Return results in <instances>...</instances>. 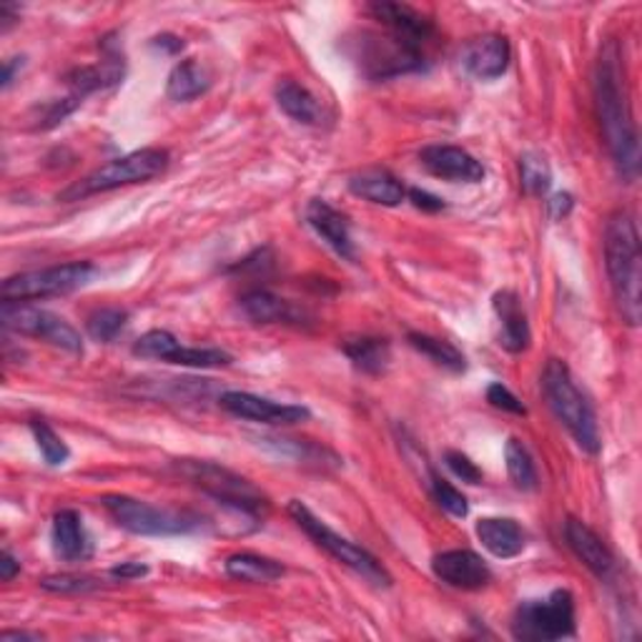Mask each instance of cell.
<instances>
[{"label": "cell", "mask_w": 642, "mask_h": 642, "mask_svg": "<svg viewBox=\"0 0 642 642\" xmlns=\"http://www.w3.org/2000/svg\"><path fill=\"white\" fill-rule=\"evenodd\" d=\"M95 277L91 261H68L58 267H46L35 271H21L3 281L0 294L3 302H31V299L64 296L86 286Z\"/></svg>", "instance_id": "cell-10"}, {"label": "cell", "mask_w": 642, "mask_h": 642, "mask_svg": "<svg viewBox=\"0 0 642 642\" xmlns=\"http://www.w3.org/2000/svg\"><path fill=\"white\" fill-rule=\"evenodd\" d=\"M444 464L452 470V474L457 480L468 482V485H480L482 480H485V474L474 464L468 454L457 452V450H447L444 452Z\"/></svg>", "instance_id": "cell-37"}, {"label": "cell", "mask_w": 642, "mask_h": 642, "mask_svg": "<svg viewBox=\"0 0 642 642\" xmlns=\"http://www.w3.org/2000/svg\"><path fill=\"white\" fill-rule=\"evenodd\" d=\"M477 538L489 555L513 560L527 548V532L513 517H482L477 522Z\"/></svg>", "instance_id": "cell-21"}, {"label": "cell", "mask_w": 642, "mask_h": 642, "mask_svg": "<svg viewBox=\"0 0 642 642\" xmlns=\"http://www.w3.org/2000/svg\"><path fill=\"white\" fill-rule=\"evenodd\" d=\"M31 432L35 444H38V450L43 454V460H46L48 468H64L70 457L68 444L60 439V435L53 429L48 421L43 419H31Z\"/></svg>", "instance_id": "cell-30"}, {"label": "cell", "mask_w": 642, "mask_h": 642, "mask_svg": "<svg viewBox=\"0 0 642 642\" xmlns=\"http://www.w3.org/2000/svg\"><path fill=\"white\" fill-rule=\"evenodd\" d=\"M228 577L249 585H271L284 577V565L271 557L254 555V552H234L224 562Z\"/></svg>", "instance_id": "cell-23"}, {"label": "cell", "mask_w": 642, "mask_h": 642, "mask_svg": "<svg viewBox=\"0 0 642 642\" xmlns=\"http://www.w3.org/2000/svg\"><path fill=\"white\" fill-rule=\"evenodd\" d=\"M435 575L454 590H482L492 583V570L477 552L447 550L432 560Z\"/></svg>", "instance_id": "cell-14"}, {"label": "cell", "mask_w": 642, "mask_h": 642, "mask_svg": "<svg viewBox=\"0 0 642 642\" xmlns=\"http://www.w3.org/2000/svg\"><path fill=\"white\" fill-rule=\"evenodd\" d=\"M341 351H345V354L349 357V362L364 374H382L384 369L390 367V359H392L390 341L380 337L347 339Z\"/></svg>", "instance_id": "cell-27"}, {"label": "cell", "mask_w": 642, "mask_h": 642, "mask_svg": "<svg viewBox=\"0 0 642 642\" xmlns=\"http://www.w3.org/2000/svg\"><path fill=\"white\" fill-rule=\"evenodd\" d=\"M407 339H409V345L419 351V354H425L429 362H435L437 367L447 369V372L460 374V372H464V369H468V359H464L462 351L457 349L454 345H450V341L429 337V334H419V331H412Z\"/></svg>", "instance_id": "cell-28"}, {"label": "cell", "mask_w": 642, "mask_h": 642, "mask_svg": "<svg viewBox=\"0 0 642 642\" xmlns=\"http://www.w3.org/2000/svg\"><path fill=\"white\" fill-rule=\"evenodd\" d=\"M166 169H169V151H164V148H140V151L113 158V161L103 164L101 169L91 171L86 179L60 193V201H81L93 196V193L146 183L161 176Z\"/></svg>", "instance_id": "cell-6"}, {"label": "cell", "mask_w": 642, "mask_h": 642, "mask_svg": "<svg viewBox=\"0 0 642 642\" xmlns=\"http://www.w3.org/2000/svg\"><path fill=\"white\" fill-rule=\"evenodd\" d=\"M573 209H575V199H573V193H567V191H560L548 201V211L555 222L567 218L570 214H573Z\"/></svg>", "instance_id": "cell-39"}, {"label": "cell", "mask_w": 642, "mask_h": 642, "mask_svg": "<svg viewBox=\"0 0 642 642\" xmlns=\"http://www.w3.org/2000/svg\"><path fill=\"white\" fill-rule=\"evenodd\" d=\"M18 66H21V58H8L5 64H3V88H5V91L13 83V76H15V68Z\"/></svg>", "instance_id": "cell-46"}, {"label": "cell", "mask_w": 642, "mask_h": 642, "mask_svg": "<svg viewBox=\"0 0 642 642\" xmlns=\"http://www.w3.org/2000/svg\"><path fill=\"white\" fill-rule=\"evenodd\" d=\"M289 515H292L299 530H302L316 548L327 552V555L341 562L345 567L354 570L357 575H362L367 583H372L374 587H384V590L392 587V575L386 573V567L372 555V552L364 550L362 544L341 538L339 532H334L327 522L319 520V517L302 503V499H292V503H289Z\"/></svg>", "instance_id": "cell-5"}, {"label": "cell", "mask_w": 642, "mask_h": 642, "mask_svg": "<svg viewBox=\"0 0 642 642\" xmlns=\"http://www.w3.org/2000/svg\"><path fill=\"white\" fill-rule=\"evenodd\" d=\"M542 394L548 399L552 415L557 417L562 427L573 435L575 444L587 454H597L602 450L600 425L590 399L579 392L573 380V372L560 359H550L542 372Z\"/></svg>", "instance_id": "cell-3"}, {"label": "cell", "mask_w": 642, "mask_h": 642, "mask_svg": "<svg viewBox=\"0 0 642 642\" xmlns=\"http://www.w3.org/2000/svg\"><path fill=\"white\" fill-rule=\"evenodd\" d=\"M593 93L597 121H600L612 161L622 179L632 181L640 171V138L618 41H608L600 50L593 76Z\"/></svg>", "instance_id": "cell-1"}, {"label": "cell", "mask_w": 642, "mask_h": 642, "mask_svg": "<svg viewBox=\"0 0 642 642\" xmlns=\"http://www.w3.org/2000/svg\"><path fill=\"white\" fill-rule=\"evenodd\" d=\"M492 306H495V314L499 319V347L507 349L509 354H522L532 341L522 299L513 289H503V292L492 296Z\"/></svg>", "instance_id": "cell-19"}, {"label": "cell", "mask_w": 642, "mask_h": 642, "mask_svg": "<svg viewBox=\"0 0 642 642\" xmlns=\"http://www.w3.org/2000/svg\"><path fill=\"white\" fill-rule=\"evenodd\" d=\"M50 544H53V555L64 562H86L93 557V540L88 534L83 517L76 513V509H58L53 515V525H50Z\"/></svg>", "instance_id": "cell-17"}, {"label": "cell", "mask_w": 642, "mask_h": 642, "mask_svg": "<svg viewBox=\"0 0 642 642\" xmlns=\"http://www.w3.org/2000/svg\"><path fill=\"white\" fill-rule=\"evenodd\" d=\"M520 179L530 196H542L552 187V171L540 154H525L520 158Z\"/></svg>", "instance_id": "cell-34"}, {"label": "cell", "mask_w": 642, "mask_h": 642, "mask_svg": "<svg viewBox=\"0 0 642 642\" xmlns=\"http://www.w3.org/2000/svg\"><path fill=\"white\" fill-rule=\"evenodd\" d=\"M605 269H608L612 296L630 327L642 316V251L635 216L615 211L605 226Z\"/></svg>", "instance_id": "cell-2"}, {"label": "cell", "mask_w": 642, "mask_h": 642, "mask_svg": "<svg viewBox=\"0 0 642 642\" xmlns=\"http://www.w3.org/2000/svg\"><path fill=\"white\" fill-rule=\"evenodd\" d=\"M21 21V11L13 3H0V31H8L13 23Z\"/></svg>", "instance_id": "cell-44"}, {"label": "cell", "mask_w": 642, "mask_h": 642, "mask_svg": "<svg viewBox=\"0 0 642 642\" xmlns=\"http://www.w3.org/2000/svg\"><path fill=\"white\" fill-rule=\"evenodd\" d=\"M41 587L56 595H86L99 590L101 579L91 575H50L41 579Z\"/></svg>", "instance_id": "cell-36"}, {"label": "cell", "mask_w": 642, "mask_h": 642, "mask_svg": "<svg viewBox=\"0 0 642 642\" xmlns=\"http://www.w3.org/2000/svg\"><path fill=\"white\" fill-rule=\"evenodd\" d=\"M173 468L179 470L181 477L193 482L206 497L214 499L216 505L232 509L234 515L259 520V517L269 513L267 497L249 480H244L241 474L201 460H179Z\"/></svg>", "instance_id": "cell-4"}, {"label": "cell", "mask_w": 642, "mask_h": 642, "mask_svg": "<svg viewBox=\"0 0 642 642\" xmlns=\"http://www.w3.org/2000/svg\"><path fill=\"white\" fill-rule=\"evenodd\" d=\"M407 196L412 199V204H415L421 211H429V214H435V211L444 209V201L439 196H435V193H429V191L412 189V191H407Z\"/></svg>", "instance_id": "cell-40"}, {"label": "cell", "mask_w": 642, "mask_h": 642, "mask_svg": "<svg viewBox=\"0 0 642 642\" xmlns=\"http://www.w3.org/2000/svg\"><path fill=\"white\" fill-rule=\"evenodd\" d=\"M419 161L437 179L454 183H480L485 179V166L460 146L435 144L419 151Z\"/></svg>", "instance_id": "cell-15"}, {"label": "cell", "mask_w": 642, "mask_h": 642, "mask_svg": "<svg viewBox=\"0 0 642 642\" xmlns=\"http://www.w3.org/2000/svg\"><path fill=\"white\" fill-rule=\"evenodd\" d=\"M575 630V597L570 590H555L544 600L522 602L513 620V635L525 642L573 638Z\"/></svg>", "instance_id": "cell-9"}, {"label": "cell", "mask_w": 642, "mask_h": 642, "mask_svg": "<svg viewBox=\"0 0 642 642\" xmlns=\"http://www.w3.org/2000/svg\"><path fill=\"white\" fill-rule=\"evenodd\" d=\"M369 13L374 15V21H380L386 33L397 35L415 46L425 48V43L435 35V23L429 21L425 13H419L417 8L407 3H390V0H380V3H372L367 8Z\"/></svg>", "instance_id": "cell-16"}, {"label": "cell", "mask_w": 642, "mask_h": 642, "mask_svg": "<svg viewBox=\"0 0 642 642\" xmlns=\"http://www.w3.org/2000/svg\"><path fill=\"white\" fill-rule=\"evenodd\" d=\"M429 489H432V499L435 503L444 509L447 515L452 517H460V520H464V517L470 515V503L468 497L462 495L460 489H457L454 485H450V482L439 477V474H429Z\"/></svg>", "instance_id": "cell-35"}, {"label": "cell", "mask_w": 642, "mask_h": 642, "mask_svg": "<svg viewBox=\"0 0 642 642\" xmlns=\"http://www.w3.org/2000/svg\"><path fill=\"white\" fill-rule=\"evenodd\" d=\"M211 88V76L209 70L199 64V60L187 58L181 60L179 66H173L169 74V83H166V95L171 101L187 103L204 95Z\"/></svg>", "instance_id": "cell-26"}, {"label": "cell", "mask_w": 642, "mask_h": 642, "mask_svg": "<svg viewBox=\"0 0 642 642\" xmlns=\"http://www.w3.org/2000/svg\"><path fill=\"white\" fill-rule=\"evenodd\" d=\"M18 573H21V562L13 557L11 550H3V555H0V577H3V583H11Z\"/></svg>", "instance_id": "cell-42"}, {"label": "cell", "mask_w": 642, "mask_h": 642, "mask_svg": "<svg viewBox=\"0 0 642 642\" xmlns=\"http://www.w3.org/2000/svg\"><path fill=\"white\" fill-rule=\"evenodd\" d=\"M277 103L279 109L286 113L289 119L296 123H304V126H319L322 123V105L314 99L309 88H304L296 81H279L277 86Z\"/></svg>", "instance_id": "cell-25"}, {"label": "cell", "mask_w": 642, "mask_h": 642, "mask_svg": "<svg viewBox=\"0 0 642 642\" xmlns=\"http://www.w3.org/2000/svg\"><path fill=\"white\" fill-rule=\"evenodd\" d=\"M218 404H222V409H226L228 415L271 427L299 425V421H306L312 417V412L302 407V404H281L251 392H224Z\"/></svg>", "instance_id": "cell-12"}, {"label": "cell", "mask_w": 642, "mask_h": 642, "mask_svg": "<svg viewBox=\"0 0 642 642\" xmlns=\"http://www.w3.org/2000/svg\"><path fill=\"white\" fill-rule=\"evenodd\" d=\"M306 224H309L316 236L329 246L331 251H337L341 259L354 261L357 251H354V241H351V232H349V222L341 211L334 209L329 201L324 199H312L306 204Z\"/></svg>", "instance_id": "cell-18"}, {"label": "cell", "mask_w": 642, "mask_h": 642, "mask_svg": "<svg viewBox=\"0 0 642 642\" xmlns=\"http://www.w3.org/2000/svg\"><path fill=\"white\" fill-rule=\"evenodd\" d=\"M234 362V357L228 354L224 349L216 347H179L176 354L171 357L169 364H179V367H191V369H218V367H228Z\"/></svg>", "instance_id": "cell-31"}, {"label": "cell", "mask_w": 642, "mask_h": 642, "mask_svg": "<svg viewBox=\"0 0 642 642\" xmlns=\"http://www.w3.org/2000/svg\"><path fill=\"white\" fill-rule=\"evenodd\" d=\"M513 60L509 41L499 33H485L468 41L460 50V68L474 81H495L505 76Z\"/></svg>", "instance_id": "cell-13"}, {"label": "cell", "mask_w": 642, "mask_h": 642, "mask_svg": "<svg viewBox=\"0 0 642 642\" xmlns=\"http://www.w3.org/2000/svg\"><path fill=\"white\" fill-rule=\"evenodd\" d=\"M181 347V341L166 329H151L146 331L134 345V354L140 359H156V362H171L176 349Z\"/></svg>", "instance_id": "cell-33"}, {"label": "cell", "mask_w": 642, "mask_h": 642, "mask_svg": "<svg viewBox=\"0 0 642 642\" xmlns=\"http://www.w3.org/2000/svg\"><path fill=\"white\" fill-rule=\"evenodd\" d=\"M239 306L246 319L254 324H281L299 319L292 304L279 299L277 294L267 292V289H251V292H246L239 299Z\"/></svg>", "instance_id": "cell-24"}, {"label": "cell", "mask_w": 642, "mask_h": 642, "mask_svg": "<svg viewBox=\"0 0 642 642\" xmlns=\"http://www.w3.org/2000/svg\"><path fill=\"white\" fill-rule=\"evenodd\" d=\"M0 319H3V327L8 331L21 334V337L41 339L50 347L70 351V354H83L81 331L56 312L41 309V306L29 302H3V306H0Z\"/></svg>", "instance_id": "cell-11"}, {"label": "cell", "mask_w": 642, "mask_h": 642, "mask_svg": "<svg viewBox=\"0 0 642 642\" xmlns=\"http://www.w3.org/2000/svg\"><path fill=\"white\" fill-rule=\"evenodd\" d=\"M487 402L492 404L495 409H503L509 412V415H517V417H525L527 415V407L525 404L515 397L513 392L507 390L503 382H495L487 386Z\"/></svg>", "instance_id": "cell-38"}, {"label": "cell", "mask_w": 642, "mask_h": 642, "mask_svg": "<svg viewBox=\"0 0 642 642\" xmlns=\"http://www.w3.org/2000/svg\"><path fill=\"white\" fill-rule=\"evenodd\" d=\"M565 540L570 550L575 552L577 560L595 573L597 577H610L615 570V555L610 552L608 544L600 540L593 527H587L583 520H575V517H567L565 522Z\"/></svg>", "instance_id": "cell-20"}, {"label": "cell", "mask_w": 642, "mask_h": 642, "mask_svg": "<svg viewBox=\"0 0 642 642\" xmlns=\"http://www.w3.org/2000/svg\"><path fill=\"white\" fill-rule=\"evenodd\" d=\"M505 462L507 474L513 485L522 492L538 489V468H534L532 454L517 437H509L505 444Z\"/></svg>", "instance_id": "cell-29"}, {"label": "cell", "mask_w": 642, "mask_h": 642, "mask_svg": "<svg viewBox=\"0 0 642 642\" xmlns=\"http://www.w3.org/2000/svg\"><path fill=\"white\" fill-rule=\"evenodd\" d=\"M354 60L359 70L372 81H386V78L417 74L427 66L425 48L415 43L397 38L392 33H359L354 41Z\"/></svg>", "instance_id": "cell-7"}, {"label": "cell", "mask_w": 642, "mask_h": 642, "mask_svg": "<svg viewBox=\"0 0 642 642\" xmlns=\"http://www.w3.org/2000/svg\"><path fill=\"white\" fill-rule=\"evenodd\" d=\"M113 579H121V583H126V579H138L148 575V567L140 565V562H121L109 573Z\"/></svg>", "instance_id": "cell-41"}, {"label": "cell", "mask_w": 642, "mask_h": 642, "mask_svg": "<svg viewBox=\"0 0 642 642\" xmlns=\"http://www.w3.org/2000/svg\"><path fill=\"white\" fill-rule=\"evenodd\" d=\"M0 640L3 642H13V640H43V635H38V632H25V630H5L0 632Z\"/></svg>", "instance_id": "cell-45"}, {"label": "cell", "mask_w": 642, "mask_h": 642, "mask_svg": "<svg viewBox=\"0 0 642 642\" xmlns=\"http://www.w3.org/2000/svg\"><path fill=\"white\" fill-rule=\"evenodd\" d=\"M349 191L354 196L369 201L376 206H399L407 199V189L404 183L384 169H364L354 176H349Z\"/></svg>", "instance_id": "cell-22"}, {"label": "cell", "mask_w": 642, "mask_h": 642, "mask_svg": "<svg viewBox=\"0 0 642 642\" xmlns=\"http://www.w3.org/2000/svg\"><path fill=\"white\" fill-rule=\"evenodd\" d=\"M151 46L161 48L166 53H179V50H183V41L176 38V35H171V33H164V35H156V38L151 41Z\"/></svg>", "instance_id": "cell-43"}, {"label": "cell", "mask_w": 642, "mask_h": 642, "mask_svg": "<svg viewBox=\"0 0 642 642\" xmlns=\"http://www.w3.org/2000/svg\"><path fill=\"white\" fill-rule=\"evenodd\" d=\"M128 322V312L121 309V306H103V309H95L88 316L86 329L95 341H113L123 331Z\"/></svg>", "instance_id": "cell-32"}, {"label": "cell", "mask_w": 642, "mask_h": 642, "mask_svg": "<svg viewBox=\"0 0 642 642\" xmlns=\"http://www.w3.org/2000/svg\"><path fill=\"white\" fill-rule=\"evenodd\" d=\"M101 503L119 527L131 534H144V538L189 534L201 525L196 515L179 513V509L169 507H154L144 503V499H134L128 495H105Z\"/></svg>", "instance_id": "cell-8"}]
</instances>
